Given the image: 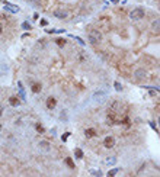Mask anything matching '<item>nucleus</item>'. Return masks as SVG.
Listing matches in <instances>:
<instances>
[{
    "label": "nucleus",
    "instance_id": "f257e3e1",
    "mask_svg": "<svg viewBox=\"0 0 160 177\" xmlns=\"http://www.w3.org/2000/svg\"><path fill=\"white\" fill-rule=\"evenodd\" d=\"M89 41L92 42V44H97V42H100L102 41V33L100 31H97V29H92L90 32H89Z\"/></svg>",
    "mask_w": 160,
    "mask_h": 177
},
{
    "label": "nucleus",
    "instance_id": "f03ea898",
    "mask_svg": "<svg viewBox=\"0 0 160 177\" xmlns=\"http://www.w3.org/2000/svg\"><path fill=\"white\" fill-rule=\"evenodd\" d=\"M129 17H131L132 20H140V19H143V17H144V9H143V7H137V9L131 10Z\"/></svg>",
    "mask_w": 160,
    "mask_h": 177
},
{
    "label": "nucleus",
    "instance_id": "7ed1b4c3",
    "mask_svg": "<svg viewBox=\"0 0 160 177\" xmlns=\"http://www.w3.org/2000/svg\"><path fill=\"white\" fill-rule=\"evenodd\" d=\"M103 145H105L106 148H112V147L115 145V138H113V136H106L105 141H103Z\"/></svg>",
    "mask_w": 160,
    "mask_h": 177
},
{
    "label": "nucleus",
    "instance_id": "20e7f679",
    "mask_svg": "<svg viewBox=\"0 0 160 177\" xmlns=\"http://www.w3.org/2000/svg\"><path fill=\"white\" fill-rule=\"evenodd\" d=\"M54 16L57 17V19H65L67 17V12L63 10V9H58V10L54 12Z\"/></svg>",
    "mask_w": 160,
    "mask_h": 177
},
{
    "label": "nucleus",
    "instance_id": "39448f33",
    "mask_svg": "<svg viewBox=\"0 0 160 177\" xmlns=\"http://www.w3.org/2000/svg\"><path fill=\"white\" fill-rule=\"evenodd\" d=\"M55 105H57L55 97H48V100H47V108H48V109H54V108H55Z\"/></svg>",
    "mask_w": 160,
    "mask_h": 177
},
{
    "label": "nucleus",
    "instance_id": "423d86ee",
    "mask_svg": "<svg viewBox=\"0 0 160 177\" xmlns=\"http://www.w3.org/2000/svg\"><path fill=\"white\" fill-rule=\"evenodd\" d=\"M145 70H143V68H140V70H137L135 71V79H138V80H143V79H145Z\"/></svg>",
    "mask_w": 160,
    "mask_h": 177
},
{
    "label": "nucleus",
    "instance_id": "0eeeda50",
    "mask_svg": "<svg viewBox=\"0 0 160 177\" xmlns=\"http://www.w3.org/2000/svg\"><path fill=\"white\" fill-rule=\"evenodd\" d=\"M109 109H112V112H118V110L121 109V103H119V102H116V100H115V102H112L111 106H109Z\"/></svg>",
    "mask_w": 160,
    "mask_h": 177
},
{
    "label": "nucleus",
    "instance_id": "6e6552de",
    "mask_svg": "<svg viewBox=\"0 0 160 177\" xmlns=\"http://www.w3.org/2000/svg\"><path fill=\"white\" fill-rule=\"evenodd\" d=\"M4 9L10 10V12H13V13L19 12V7H17V6H13V4H10V3H4Z\"/></svg>",
    "mask_w": 160,
    "mask_h": 177
},
{
    "label": "nucleus",
    "instance_id": "1a4fd4ad",
    "mask_svg": "<svg viewBox=\"0 0 160 177\" xmlns=\"http://www.w3.org/2000/svg\"><path fill=\"white\" fill-rule=\"evenodd\" d=\"M9 103H10L12 106H19V105H20V100L16 96H12V97H9Z\"/></svg>",
    "mask_w": 160,
    "mask_h": 177
},
{
    "label": "nucleus",
    "instance_id": "9d476101",
    "mask_svg": "<svg viewBox=\"0 0 160 177\" xmlns=\"http://www.w3.org/2000/svg\"><path fill=\"white\" fill-rule=\"evenodd\" d=\"M84 135H86L87 138H93V136L96 135V131L93 128H89V129H86V131H84Z\"/></svg>",
    "mask_w": 160,
    "mask_h": 177
},
{
    "label": "nucleus",
    "instance_id": "9b49d317",
    "mask_svg": "<svg viewBox=\"0 0 160 177\" xmlns=\"http://www.w3.org/2000/svg\"><path fill=\"white\" fill-rule=\"evenodd\" d=\"M31 89H32V92H33V93H39V92H41V89H42V86H41V83H33Z\"/></svg>",
    "mask_w": 160,
    "mask_h": 177
},
{
    "label": "nucleus",
    "instance_id": "f8f14e48",
    "mask_svg": "<svg viewBox=\"0 0 160 177\" xmlns=\"http://www.w3.org/2000/svg\"><path fill=\"white\" fill-rule=\"evenodd\" d=\"M159 28H160V22H159V19H156V20L151 23V29L156 33H159Z\"/></svg>",
    "mask_w": 160,
    "mask_h": 177
},
{
    "label": "nucleus",
    "instance_id": "ddd939ff",
    "mask_svg": "<svg viewBox=\"0 0 160 177\" xmlns=\"http://www.w3.org/2000/svg\"><path fill=\"white\" fill-rule=\"evenodd\" d=\"M60 119H61L63 122H67V121H68V115H67V110H65V109L61 110V113H60Z\"/></svg>",
    "mask_w": 160,
    "mask_h": 177
},
{
    "label": "nucleus",
    "instance_id": "4468645a",
    "mask_svg": "<svg viewBox=\"0 0 160 177\" xmlns=\"http://www.w3.org/2000/svg\"><path fill=\"white\" fill-rule=\"evenodd\" d=\"M64 163H65L70 168H74V167H76V165H74V163H73V160H71L70 157H65V158H64Z\"/></svg>",
    "mask_w": 160,
    "mask_h": 177
},
{
    "label": "nucleus",
    "instance_id": "2eb2a0df",
    "mask_svg": "<svg viewBox=\"0 0 160 177\" xmlns=\"http://www.w3.org/2000/svg\"><path fill=\"white\" fill-rule=\"evenodd\" d=\"M39 147H41L44 151H48V150H49V145H48L47 141H41V142H39Z\"/></svg>",
    "mask_w": 160,
    "mask_h": 177
},
{
    "label": "nucleus",
    "instance_id": "dca6fc26",
    "mask_svg": "<svg viewBox=\"0 0 160 177\" xmlns=\"http://www.w3.org/2000/svg\"><path fill=\"white\" fill-rule=\"evenodd\" d=\"M35 128H36V131H38L39 134H44V132H45V128H44L41 123H36V126H35Z\"/></svg>",
    "mask_w": 160,
    "mask_h": 177
},
{
    "label": "nucleus",
    "instance_id": "f3484780",
    "mask_svg": "<svg viewBox=\"0 0 160 177\" xmlns=\"http://www.w3.org/2000/svg\"><path fill=\"white\" fill-rule=\"evenodd\" d=\"M113 86H115V90H116V92H121V90H122V86H121V83H119V81H115V83H113Z\"/></svg>",
    "mask_w": 160,
    "mask_h": 177
},
{
    "label": "nucleus",
    "instance_id": "a211bd4d",
    "mask_svg": "<svg viewBox=\"0 0 160 177\" xmlns=\"http://www.w3.org/2000/svg\"><path fill=\"white\" fill-rule=\"evenodd\" d=\"M76 157H77V158H83V151H81L80 148L76 150Z\"/></svg>",
    "mask_w": 160,
    "mask_h": 177
},
{
    "label": "nucleus",
    "instance_id": "6ab92c4d",
    "mask_svg": "<svg viewBox=\"0 0 160 177\" xmlns=\"http://www.w3.org/2000/svg\"><path fill=\"white\" fill-rule=\"evenodd\" d=\"M57 44H58L60 47H63V45H65V39H61V38H60V39H57Z\"/></svg>",
    "mask_w": 160,
    "mask_h": 177
},
{
    "label": "nucleus",
    "instance_id": "aec40b11",
    "mask_svg": "<svg viewBox=\"0 0 160 177\" xmlns=\"http://www.w3.org/2000/svg\"><path fill=\"white\" fill-rule=\"evenodd\" d=\"M116 173H118V168H112L111 171H109V173H108V176H115V174H116Z\"/></svg>",
    "mask_w": 160,
    "mask_h": 177
},
{
    "label": "nucleus",
    "instance_id": "412c9836",
    "mask_svg": "<svg viewBox=\"0 0 160 177\" xmlns=\"http://www.w3.org/2000/svg\"><path fill=\"white\" fill-rule=\"evenodd\" d=\"M90 174H93V176H102V173H100L99 170H97V171H96V170H90Z\"/></svg>",
    "mask_w": 160,
    "mask_h": 177
},
{
    "label": "nucleus",
    "instance_id": "4be33fe9",
    "mask_svg": "<svg viewBox=\"0 0 160 177\" xmlns=\"http://www.w3.org/2000/svg\"><path fill=\"white\" fill-rule=\"evenodd\" d=\"M106 163H108V164H115V163H116V158H115V157L108 158V160H106Z\"/></svg>",
    "mask_w": 160,
    "mask_h": 177
},
{
    "label": "nucleus",
    "instance_id": "5701e85b",
    "mask_svg": "<svg viewBox=\"0 0 160 177\" xmlns=\"http://www.w3.org/2000/svg\"><path fill=\"white\" fill-rule=\"evenodd\" d=\"M22 28H23V29H31V25H29L28 22H23V23H22Z\"/></svg>",
    "mask_w": 160,
    "mask_h": 177
},
{
    "label": "nucleus",
    "instance_id": "b1692460",
    "mask_svg": "<svg viewBox=\"0 0 160 177\" xmlns=\"http://www.w3.org/2000/svg\"><path fill=\"white\" fill-rule=\"evenodd\" d=\"M32 1L35 3V6H39V4H41V1H39V0H32Z\"/></svg>",
    "mask_w": 160,
    "mask_h": 177
},
{
    "label": "nucleus",
    "instance_id": "393cba45",
    "mask_svg": "<svg viewBox=\"0 0 160 177\" xmlns=\"http://www.w3.org/2000/svg\"><path fill=\"white\" fill-rule=\"evenodd\" d=\"M68 135H70V134H68V132H67V134H65V135H63V141H65V139H67V136H68Z\"/></svg>",
    "mask_w": 160,
    "mask_h": 177
},
{
    "label": "nucleus",
    "instance_id": "a878e982",
    "mask_svg": "<svg viewBox=\"0 0 160 177\" xmlns=\"http://www.w3.org/2000/svg\"><path fill=\"white\" fill-rule=\"evenodd\" d=\"M41 25H42V26H45V25H47V20H44V19H42V20H41Z\"/></svg>",
    "mask_w": 160,
    "mask_h": 177
},
{
    "label": "nucleus",
    "instance_id": "bb28decb",
    "mask_svg": "<svg viewBox=\"0 0 160 177\" xmlns=\"http://www.w3.org/2000/svg\"><path fill=\"white\" fill-rule=\"evenodd\" d=\"M1 113H3V109H1V106H0V116H1Z\"/></svg>",
    "mask_w": 160,
    "mask_h": 177
},
{
    "label": "nucleus",
    "instance_id": "cd10ccee",
    "mask_svg": "<svg viewBox=\"0 0 160 177\" xmlns=\"http://www.w3.org/2000/svg\"><path fill=\"white\" fill-rule=\"evenodd\" d=\"M1 32H3V29H1V25H0V35H1Z\"/></svg>",
    "mask_w": 160,
    "mask_h": 177
},
{
    "label": "nucleus",
    "instance_id": "c85d7f7f",
    "mask_svg": "<svg viewBox=\"0 0 160 177\" xmlns=\"http://www.w3.org/2000/svg\"><path fill=\"white\" fill-rule=\"evenodd\" d=\"M0 131H1V125H0Z\"/></svg>",
    "mask_w": 160,
    "mask_h": 177
}]
</instances>
